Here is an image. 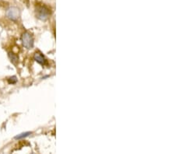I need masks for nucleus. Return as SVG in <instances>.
<instances>
[{
	"label": "nucleus",
	"instance_id": "0eeeda50",
	"mask_svg": "<svg viewBox=\"0 0 175 154\" xmlns=\"http://www.w3.org/2000/svg\"><path fill=\"white\" fill-rule=\"evenodd\" d=\"M8 82L10 84H15L17 82V78H16V76H13L12 77H10V78L8 79Z\"/></svg>",
	"mask_w": 175,
	"mask_h": 154
},
{
	"label": "nucleus",
	"instance_id": "39448f33",
	"mask_svg": "<svg viewBox=\"0 0 175 154\" xmlns=\"http://www.w3.org/2000/svg\"><path fill=\"white\" fill-rule=\"evenodd\" d=\"M32 134V132H22L20 133V134L16 136L15 137H14V138L16 139V140H20V139H23L27 136H29L30 135Z\"/></svg>",
	"mask_w": 175,
	"mask_h": 154
},
{
	"label": "nucleus",
	"instance_id": "f257e3e1",
	"mask_svg": "<svg viewBox=\"0 0 175 154\" xmlns=\"http://www.w3.org/2000/svg\"><path fill=\"white\" fill-rule=\"evenodd\" d=\"M21 41L24 48L26 49H31L34 48V40L32 35L29 32H24L21 37Z\"/></svg>",
	"mask_w": 175,
	"mask_h": 154
},
{
	"label": "nucleus",
	"instance_id": "f03ea898",
	"mask_svg": "<svg viewBox=\"0 0 175 154\" xmlns=\"http://www.w3.org/2000/svg\"><path fill=\"white\" fill-rule=\"evenodd\" d=\"M49 16H50V12H49L48 9H47L45 6H38L36 9V16L40 20H46L48 19Z\"/></svg>",
	"mask_w": 175,
	"mask_h": 154
},
{
	"label": "nucleus",
	"instance_id": "7ed1b4c3",
	"mask_svg": "<svg viewBox=\"0 0 175 154\" xmlns=\"http://www.w3.org/2000/svg\"><path fill=\"white\" fill-rule=\"evenodd\" d=\"M6 16L12 21H16L20 17V10L16 6H11L6 10Z\"/></svg>",
	"mask_w": 175,
	"mask_h": 154
},
{
	"label": "nucleus",
	"instance_id": "20e7f679",
	"mask_svg": "<svg viewBox=\"0 0 175 154\" xmlns=\"http://www.w3.org/2000/svg\"><path fill=\"white\" fill-rule=\"evenodd\" d=\"M34 59L40 65H44L45 62H46V59L44 58V56L40 52H35L34 53Z\"/></svg>",
	"mask_w": 175,
	"mask_h": 154
},
{
	"label": "nucleus",
	"instance_id": "423d86ee",
	"mask_svg": "<svg viewBox=\"0 0 175 154\" xmlns=\"http://www.w3.org/2000/svg\"><path fill=\"white\" fill-rule=\"evenodd\" d=\"M8 56H9V58L11 61L12 63H13V64H16V63L18 62V60H19V58H18V56L15 54H13L12 52H9L8 54Z\"/></svg>",
	"mask_w": 175,
	"mask_h": 154
}]
</instances>
